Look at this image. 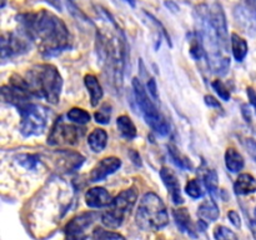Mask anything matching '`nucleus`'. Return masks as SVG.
<instances>
[{"instance_id":"ddd939ff","label":"nucleus","mask_w":256,"mask_h":240,"mask_svg":"<svg viewBox=\"0 0 256 240\" xmlns=\"http://www.w3.org/2000/svg\"><path fill=\"white\" fill-rule=\"evenodd\" d=\"M122 168V160L116 156H108L104 159L100 160L94 168H92V172L89 175L90 182H102L105 178L109 176V175L114 174L116 170H119Z\"/></svg>"},{"instance_id":"72a5a7b5","label":"nucleus","mask_w":256,"mask_h":240,"mask_svg":"<svg viewBox=\"0 0 256 240\" xmlns=\"http://www.w3.org/2000/svg\"><path fill=\"white\" fill-rule=\"evenodd\" d=\"M145 15H146V16L149 18V20H152V22H154V24L156 25V26L159 28L160 30H162V34H164L165 36H166V39H168V42H169V45H172V39H170V36H169V35H168V32H166V29H165V28L162 26V22H160L159 20L156 19V18H154V15L149 14V12H145Z\"/></svg>"},{"instance_id":"393cba45","label":"nucleus","mask_w":256,"mask_h":240,"mask_svg":"<svg viewBox=\"0 0 256 240\" xmlns=\"http://www.w3.org/2000/svg\"><path fill=\"white\" fill-rule=\"evenodd\" d=\"M189 52H190V56H192L194 60H196V62L208 59L206 52H205V49H204V45H202V39H200V36L198 35L196 32L192 35V39H190Z\"/></svg>"},{"instance_id":"a211bd4d","label":"nucleus","mask_w":256,"mask_h":240,"mask_svg":"<svg viewBox=\"0 0 256 240\" xmlns=\"http://www.w3.org/2000/svg\"><path fill=\"white\" fill-rule=\"evenodd\" d=\"M236 195H249L256 192V179L250 174H242L234 184Z\"/></svg>"},{"instance_id":"4468645a","label":"nucleus","mask_w":256,"mask_h":240,"mask_svg":"<svg viewBox=\"0 0 256 240\" xmlns=\"http://www.w3.org/2000/svg\"><path fill=\"white\" fill-rule=\"evenodd\" d=\"M160 178H162L166 189L169 190L172 202L176 205H182L184 202V199L182 196V188H180V182L176 174L172 170H170L169 168H162L160 170Z\"/></svg>"},{"instance_id":"4c0bfd02","label":"nucleus","mask_w":256,"mask_h":240,"mask_svg":"<svg viewBox=\"0 0 256 240\" xmlns=\"http://www.w3.org/2000/svg\"><path fill=\"white\" fill-rule=\"evenodd\" d=\"M148 92H150V96H152L154 99H158V88H156V82H155V80L152 79H149V82H148Z\"/></svg>"},{"instance_id":"412c9836","label":"nucleus","mask_w":256,"mask_h":240,"mask_svg":"<svg viewBox=\"0 0 256 240\" xmlns=\"http://www.w3.org/2000/svg\"><path fill=\"white\" fill-rule=\"evenodd\" d=\"M108 142V134L104 129H94L88 138V144L94 152H100L105 149Z\"/></svg>"},{"instance_id":"f3484780","label":"nucleus","mask_w":256,"mask_h":240,"mask_svg":"<svg viewBox=\"0 0 256 240\" xmlns=\"http://www.w3.org/2000/svg\"><path fill=\"white\" fill-rule=\"evenodd\" d=\"M84 82L90 95V104H92V106H98L100 100L102 99V95H104V92H102V88L100 85L99 80H98V78L95 75L86 74L84 78Z\"/></svg>"},{"instance_id":"f8f14e48","label":"nucleus","mask_w":256,"mask_h":240,"mask_svg":"<svg viewBox=\"0 0 256 240\" xmlns=\"http://www.w3.org/2000/svg\"><path fill=\"white\" fill-rule=\"evenodd\" d=\"M29 49V44L22 38L18 35L8 32V34H2V59L5 60L8 58L16 56V55H22L28 52Z\"/></svg>"},{"instance_id":"20e7f679","label":"nucleus","mask_w":256,"mask_h":240,"mask_svg":"<svg viewBox=\"0 0 256 240\" xmlns=\"http://www.w3.org/2000/svg\"><path fill=\"white\" fill-rule=\"evenodd\" d=\"M24 79L32 96L42 98L50 104L59 102L62 89V79L54 65H35L28 70Z\"/></svg>"},{"instance_id":"c85d7f7f","label":"nucleus","mask_w":256,"mask_h":240,"mask_svg":"<svg viewBox=\"0 0 256 240\" xmlns=\"http://www.w3.org/2000/svg\"><path fill=\"white\" fill-rule=\"evenodd\" d=\"M185 192L192 199H199V198L204 196V192H202V184L199 182L198 179H192L186 182L185 186Z\"/></svg>"},{"instance_id":"7ed1b4c3","label":"nucleus","mask_w":256,"mask_h":240,"mask_svg":"<svg viewBox=\"0 0 256 240\" xmlns=\"http://www.w3.org/2000/svg\"><path fill=\"white\" fill-rule=\"evenodd\" d=\"M96 52L102 62L108 79L115 90H119L122 84V72L126 62V42L120 29L108 32L99 29L96 32Z\"/></svg>"},{"instance_id":"39448f33","label":"nucleus","mask_w":256,"mask_h":240,"mask_svg":"<svg viewBox=\"0 0 256 240\" xmlns=\"http://www.w3.org/2000/svg\"><path fill=\"white\" fill-rule=\"evenodd\" d=\"M138 226L146 232H158L169 222V214L164 202L155 192H146L140 200L135 214Z\"/></svg>"},{"instance_id":"4be33fe9","label":"nucleus","mask_w":256,"mask_h":240,"mask_svg":"<svg viewBox=\"0 0 256 240\" xmlns=\"http://www.w3.org/2000/svg\"><path fill=\"white\" fill-rule=\"evenodd\" d=\"M116 126L120 134L128 140H132L136 136V126L128 115H122L116 119Z\"/></svg>"},{"instance_id":"6e6552de","label":"nucleus","mask_w":256,"mask_h":240,"mask_svg":"<svg viewBox=\"0 0 256 240\" xmlns=\"http://www.w3.org/2000/svg\"><path fill=\"white\" fill-rule=\"evenodd\" d=\"M20 112V132L24 136H36L45 132L48 125L49 112L42 105L28 102L19 109Z\"/></svg>"},{"instance_id":"cd10ccee","label":"nucleus","mask_w":256,"mask_h":240,"mask_svg":"<svg viewBox=\"0 0 256 240\" xmlns=\"http://www.w3.org/2000/svg\"><path fill=\"white\" fill-rule=\"evenodd\" d=\"M18 162L28 170H34L39 166L40 158L35 154H22L16 156Z\"/></svg>"},{"instance_id":"aec40b11","label":"nucleus","mask_w":256,"mask_h":240,"mask_svg":"<svg viewBox=\"0 0 256 240\" xmlns=\"http://www.w3.org/2000/svg\"><path fill=\"white\" fill-rule=\"evenodd\" d=\"M225 165L232 172H239L244 168L245 162L242 155L234 148H229L225 152Z\"/></svg>"},{"instance_id":"f257e3e1","label":"nucleus","mask_w":256,"mask_h":240,"mask_svg":"<svg viewBox=\"0 0 256 240\" xmlns=\"http://www.w3.org/2000/svg\"><path fill=\"white\" fill-rule=\"evenodd\" d=\"M196 32L206 52L210 69L215 74H226L230 68L229 32L222 5H199L195 9Z\"/></svg>"},{"instance_id":"c756f323","label":"nucleus","mask_w":256,"mask_h":240,"mask_svg":"<svg viewBox=\"0 0 256 240\" xmlns=\"http://www.w3.org/2000/svg\"><path fill=\"white\" fill-rule=\"evenodd\" d=\"M95 122L99 124H109L110 118H112V105L105 102L102 105L100 110H98L94 114Z\"/></svg>"},{"instance_id":"2f4dec72","label":"nucleus","mask_w":256,"mask_h":240,"mask_svg":"<svg viewBox=\"0 0 256 240\" xmlns=\"http://www.w3.org/2000/svg\"><path fill=\"white\" fill-rule=\"evenodd\" d=\"M215 240H239L236 234L224 225H218L214 229Z\"/></svg>"},{"instance_id":"5701e85b","label":"nucleus","mask_w":256,"mask_h":240,"mask_svg":"<svg viewBox=\"0 0 256 240\" xmlns=\"http://www.w3.org/2000/svg\"><path fill=\"white\" fill-rule=\"evenodd\" d=\"M230 42H232V50L235 60L242 62L245 59V56H246L248 50H249L248 49V42L240 35H238L236 32H232V34Z\"/></svg>"},{"instance_id":"a878e982","label":"nucleus","mask_w":256,"mask_h":240,"mask_svg":"<svg viewBox=\"0 0 256 240\" xmlns=\"http://www.w3.org/2000/svg\"><path fill=\"white\" fill-rule=\"evenodd\" d=\"M66 116L70 122L79 125H84L92 120V115H90L86 110L82 109V108H72V109L68 112Z\"/></svg>"},{"instance_id":"473e14b6","label":"nucleus","mask_w":256,"mask_h":240,"mask_svg":"<svg viewBox=\"0 0 256 240\" xmlns=\"http://www.w3.org/2000/svg\"><path fill=\"white\" fill-rule=\"evenodd\" d=\"M212 86L216 92V94L219 95L220 99H222L224 102H229L230 98H232V94H230V92L228 90V88L225 86V84L222 80H214L212 82Z\"/></svg>"},{"instance_id":"58836bf2","label":"nucleus","mask_w":256,"mask_h":240,"mask_svg":"<svg viewBox=\"0 0 256 240\" xmlns=\"http://www.w3.org/2000/svg\"><path fill=\"white\" fill-rule=\"evenodd\" d=\"M246 92H248V96H249V100H250V104L254 106V109L256 110V92L255 90L252 89V88H248L246 89Z\"/></svg>"},{"instance_id":"423d86ee","label":"nucleus","mask_w":256,"mask_h":240,"mask_svg":"<svg viewBox=\"0 0 256 240\" xmlns=\"http://www.w3.org/2000/svg\"><path fill=\"white\" fill-rule=\"evenodd\" d=\"M132 90H134L135 102H136L146 124L159 135L169 134V124L162 118V115L160 114L154 102H152V98L149 96L144 85L142 84V82L138 78L132 79Z\"/></svg>"},{"instance_id":"1a4fd4ad","label":"nucleus","mask_w":256,"mask_h":240,"mask_svg":"<svg viewBox=\"0 0 256 240\" xmlns=\"http://www.w3.org/2000/svg\"><path fill=\"white\" fill-rule=\"evenodd\" d=\"M84 135V129H80L79 126H75L72 124H65L60 119L52 126L48 138V144L49 145H76L80 139Z\"/></svg>"},{"instance_id":"7c9ffc66","label":"nucleus","mask_w":256,"mask_h":240,"mask_svg":"<svg viewBox=\"0 0 256 240\" xmlns=\"http://www.w3.org/2000/svg\"><path fill=\"white\" fill-rule=\"evenodd\" d=\"M92 240H126L122 234L104 229H96L92 234Z\"/></svg>"},{"instance_id":"9d476101","label":"nucleus","mask_w":256,"mask_h":240,"mask_svg":"<svg viewBox=\"0 0 256 240\" xmlns=\"http://www.w3.org/2000/svg\"><path fill=\"white\" fill-rule=\"evenodd\" d=\"M236 24L248 35L256 34V0H242L234 8Z\"/></svg>"},{"instance_id":"37998d69","label":"nucleus","mask_w":256,"mask_h":240,"mask_svg":"<svg viewBox=\"0 0 256 240\" xmlns=\"http://www.w3.org/2000/svg\"><path fill=\"white\" fill-rule=\"evenodd\" d=\"M165 5H166V6L168 8H172V9H174V12H176V10H178V6H176V5H175V4H172V2H165Z\"/></svg>"},{"instance_id":"f704fd0d","label":"nucleus","mask_w":256,"mask_h":240,"mask_svg":"<svg viewBox=\"0 0 256 240\" xmlns=\"http://www.w3.org/2000/svg\"><path fill=\"white\" fill-rule=\"evenodd\" d=\"M245 148H246L248 152H249L250 156L256 162V140L254 139H246L244 142Z\"/></svg>"},{"instance_id":"c03bdc74","label":"nucleus","mask_w":256,"mask_h":240,"mask_svg":"<svg viewBox=\"0 0 256 240\" xmlns=\"http://www.w3.org/2000/svg\"><path fill=\"white\" fill-rule=\"evenodd\" d=\"M125 2H129V4H130V5H132V8H134V6H135V2H134V0H125Z\"/></svg>"},{"instance_id":"a19ab883","label":"nucleus","mask_w":256,"mask_h":240,"mask_svg":"<svg viewBox=\"0 0 256 240\" xmlns=\"http://www.w3.org/2000/svg\"><path fill=\"white\" fill-rule=\"evenodd\" d=\"M46 2H49L52 6H54L55 9H58V10L62 9V4H60V0H46Z\"/></svg>"},{"instance_id":"0eeeda50","label":"nucleus","mask_w":256,"mask_h":240,"mask_svg":"<svg viewBox=\"0 0 256 240\" xmlns=\"http://www.w3.org/2000/svg\"><path fill=\"white\" fill-rule=\"evenodd\" d=\"M138 199V190L134 186L120 192L115 199H112L106 212L102 214V222L104 226L110 229H116L124 224Z\"/></svg>"},{"instance_id":"b1692460","label":"nucleus","mask_w":256,"mask_h":240,"mask_svg":"<svg viewBox=\"0 0 256 240\" xmlns=\"http://www.w3.org/2000/svg\"><path fill=\"white\" fill-rule=\"evenodd\" d=\"M168 149H169V155L170 158H172V162H174L178 168H180V169L182 170H189V172L194 169V165H192V160H190L186 155L182 154L175 145H168Z\"/></svg>"},{"instance_id":"e433bc0d","label":"nucleus","mask_w":256,"mask_h":240,"mask_svg":"<svg viewBox=\"0 0 256 240\" xmlns=\"http://www.w3.org/2000/svg\"><path fill=\"white\" fill-rule=\"evenodd\" d=\"M228 218H229V220L232 222V224L234 225L235 228L242 226V220H240L239 214H238L236 212H234V210H230V212H228Z\"/></svg>"},{"instance_id":"dca6fc26","label":"nucleus","mask_w":256,"mask_h":240,"mask_svg":"<svg viewBox=\"0 0 256 240\" xmlns=\"http://www.w3.org/2000/svg\"><path fill=\"white\" fill-rule=\"evenodd\" d=\"M172 215H174V219H175V222H176L178 228H179L182 232H186L189 236L196 239L198 235L196 232H195L194 225H192V216H190L188 209H185V208H182V209H175L174 212H172Z\"/></svg>"},{"instance_id":"f03ea898","label":"nucleus","mask_w":256,"mask_h":240,"mask_svg":"<svg viewBox=\"0 0 256 240\" xmlns=\"http://www.w3.org/2000/svg\"><path fill=\"white\" fill-rule=\"evenodd\" d=\"M28 39L44 56H55L72 46V35L65 22L46 9L24 12L16 16Z\"/></svg>"},{"instance_id":"c9c22d12","label":"nucleus","mask_w":256,"mask_h":240,"mask_svg":"<svg viewBox=\"0 0 256 240\" xmlns=\"http://www.w3.org/2000/svg\"><path fill=\"white\" fill-rule=\"evenodd\" d=\"M204 100H205V104H206L209 108H215V109H220V110L222 109V104H220L219 100L215 99L212 95H205Z\"/></svg>"},{"instance_id":"2eb2a0df","label":"nucleus","mask_w":256,"mask_h":240,"mask_svg":"<svg viewBox=\"0 0 256 240\" xmlns=\"http://www.w3.org/2000/svg\"><path fill=\"white\" fill-rule=\"evenodd\" d=\"M112 202V195L104 188H92L85 192V202L89 208L109 206Z\"/></svg>"},{"instance_id":"9b49d317","label":"nucleus","mask_w":256,"mask_h":240,"mask_svg":"<svg viewBox=\"0 0 256 240\" xmlns=\"http://www.w3.org/2000/svg\"><path fill=\"white\" fill-rule=\"evenodd\" d=\"M95 218H96V214L94 212H84L75 216L65 226L66 240H90V238L85 235V232L94 222Z\"/></svg>"},{"instance_id":"6ab92c4d","label":"nucleus","mask_w":256,"mask_h":240,"mask_svg":"<svg viewBox=\"0 0 256 240\" xmlns=\"http://www.w3.org/2000/svg\"><path fill=\"white\" fill-rule=\"evenodd\" d=\"M198 215H199V218L202 220H204V222H215V220H218V218H219L220 215V212L216 202H215L212 199H208L200 204L199 209H198Z\"/></svg>"},{"instance_id":"ea45409f","label":"nucleus","mask_w":256,"mask_h":240,"mask_svg":"<svg viewBox=\"0 0 256 240\" xmlns=\"http://www.w3.org/2000/svg\"><path fill=\"white\" fill-rule=\"evenodd\" d=\"M242 115H244L245 120H246L248 122H252V114H250V112L248 110V105H242Z\"/></svg>"},{"instance_id":"79ce46f5","label":"nucleus","mask_w":256,"mask_h":240,"mask_svg":"<svg viewBox=\"0 0 256 240\" xmlns=\"http://www.w3.org/2000/svg\"><path fill=\"white\" fill-rule=\"evenodd\" d=\"M250 226H252V234H254V236L256 238V208H255V212H254V220L250 222Z\"/></svg>"},{"instance_id":"bb28decb","label":"nucleus","mask_w":256,"mask_h":240,"mask_svg":"<svg viewBox=\"0 0 256 240\" xmlns=\"http://www.w3.org/2000/svg\"><path fill=\"white\" fill-rule=\"evenodd\" d=\"M202 179H204V184L206 189L209 190V192H212V195L216 194L218 190H219V182H218L216 172L212 169H208L204 172V175H202Z\"/></svg>"}]
</instances>
